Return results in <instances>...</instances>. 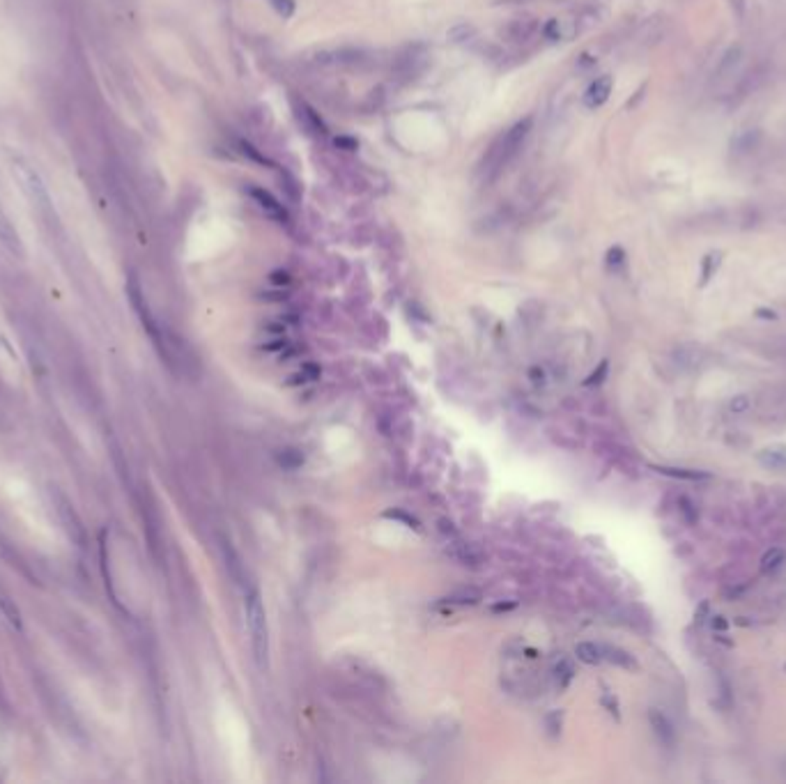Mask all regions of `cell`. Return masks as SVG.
<instances>
[{"label":"cell","instance_id":"603a6c76","mask_svg":"<svg viewBox=\"0 0 786 784\" xmlns=\"http://www.w3.org/2000/svg\"><path fill=\"white\" fill-rule=\"evenodd\" d=\"M710 619H713V621H710V623H713V628H717V630H727L729 628V623H727L724 616L717 614V616H710Z\"/></svg>","mask_w":786,"mask_h":784},{"label":"cell","instance_id":"d4e9b609","mask_svg":"<svg viewBox=\"0 0 786 784\" xmlns=\"http://www.w3.org/2000/svg\"><path fill=\"white\" fill-rule=\"evenodd\" d=\"M0 548H3V546H0Z\"/></svg>","mask_w":786,"mask_h":784},{"label":"cell","instance_id":"3957f363","mask_svg":"<svg viewBox=\"0 0 786 784\" xmlns=\"http://www.w3.org/2000/svg\"><path fill=\"white\" fill-rule=\"evenodd\" d=\"M53 504H55V513H58L60 522L64 524V531L69 534V538L76 543L79 548H86V543H88L86 527H83V522L76 515V511H74V506L69 504V500L55 490L53 492Z\"/></svg>","mask_w":786,"mask_h":784},{"label":"cell","instance_id":"8992f818","mask_svg":"<svg viewBox=\"0 0 786 784\" xmlns=\"http://www.w3.org/2000/svg\"><path fill=\"white\" fill-rule=\"evenodd\" d=\"M251 198L260 205V209L265 214H270L272 219H279V221H288V209H285L279 200H276L270 191H265L260 187H253L251 189Z\"/></svg>","mask_w":786,"mask_h":784},{"label":"cell","instance_id":"e0dca14e","mask_svg":"<svg viewBox=\"0 0 786 784\" xmlns=\"http://www.w3.org/2000/svg\"><path fill=\"white\" fill-rule=\"evenodd\" d=\"M239 147H242V154L244 156H248V159L251 161H255V163H262V166H272L270 163V159H267L265 154H260L255 150V147L251 145V143H246V141H239Z\"/></svg>","mask_w":786,"mask_h":784},{"label":"cell","instance_id":"30bf717a","mask_svg":"<svg viewBox=\"0 0 786 784\" xmlns=\"http://www.w3.org/2000/svg\"><path fill=\"white\" fill-rule=\"evenodd\" d=\"M759 463L768 469H786V446L778 444V446H768L759 451Z\"/></svg>","mask_w":786,"mask_h":784},{"label":"cell","instance_id":"ffe728a7","mask_svg":"<svg viewBox=\"0 0 786 784\" xmlns=\"http://www.w3.org/2000/svg\"><path fill=\"white\" fill-rule=\"evenodd\" d=\"M710 274H713V255L704 258V276H701V283H708Z\"/></svg>","mask_w":786,"mask_h":784},{"label":"cell","instance_id":"7402d4cb","mask_svg":"<svg viewBox=\"0 0 786 784\" xmlns=\"http://www.w3.org/2000/svg\"><path fill=\"white\" fill-rule=\"evenodd\" d=\"M623 258H625V253L621 251V248H612V251H609V265H621Z\"/></svg>","mask_w":786,"mask_h":784},{"label":"cell","instance_id":"52a82bcc","mask_svg":"<svg viewBox=\"0 0 786 784\" xmlns=\"http://www.w3.org/2000/svg\"><path fill=\"white\" fill-rule=\"evenodd\" d=\"M649 720H651V727H653L655 736L660 739V743H664L667 748H671L674 741H676V732H674V725L667 720V715L660 713V711H655V708H651Z\"/></svg>","mask_w":786,"mask_h":784},{"label":"cell","instance_id":"5b68a950","mask_svg":"<svg viewBox=\"0 0 786 784\" xmlns=\"http://www.w3.org/2000/svg\"><path fill=\"white\" fill-rule=\"evenodd\" d=\"M0 244H3L9 253H14V255H23L21 237H18L16 228L12 226V221H9L7 212H5V207H3V202H0Z\"/></svg>","mask_w":786,"mask_h":784},{"label":"cell","instance_id":"9a60e30c","mask_svg":"<svg viewBox=\"0 0 786 784\" xmlns=\"http://www.w3.org/2000/svg\"><path fill=\"white\" fill-rule=\"evenodd\" d=\"M784 550H780V548H770L768 552H765V555L761 557V573H775V570H778L782 564H784Z\"/></svg>","mask_w":786,"mask_h":784},{"label":"cell","instance_id":"ac0fdd59","mask_svg":"<svg viewBox=\"0 0 786 784\" xmlns=\"http://www.w3.org/2000/svg\"><path fill=\"white\" fill-rule=\"evenodd\" d=\"M681 513L686 515V520L690 522V524H695L697 522V509H695V504H692L688 497H683L681 500Z\"/></svg>","mask_w":786,"mask_h":784},{"label":"cell","instance_id":"cb8c5ba5","mask_svg":"<svg viewBox=\"0 0 786 784\" xmlns=\"http://www.w3.org/2000/svg\"><path fill=\"white\" fill-rule=\"evenodd\" d=\"M756 316H759V318H768V320H775V313H773V311H759V313H756Z\"/></svg>","mask_w":786,"mask_h":784},{"label":"cell","instance_id":"9c48e42d","mask_svg":"<svg viewBox=\"0 0 786 784\" xmlns=\"http://www.w3.org/2000/svg\"><path fill=\"white\" fill-rule=\"evenodd\" d=\"M536 30H538V23H536L533 18H513L506 28V35L511 37L513 42H526Z\"/></svg>","mask_w":786,"mask_h":784},{"label":"cell","instance_id":"8fae6325","mask_svg":"<svg viewBox=\"0 0 786 784\" xmlns=\"http://www.w3.org/2000/svg\"><path fill=\"white\" fill-rule=\"evenodd\" d=\"M0 612H3V616L7 619V623L12 626V628H16V630H21V628H23L21 612H18L16 603L12 601V596L5 594V592H0Z\"/></svg>","mask_w":786,"mask_h":784},{"label":"cell","instance_id":"2e32d148","mask_svg":"<svg viewBox=\"0 0 786 784\" xmlns=\"http://www.w3.org/2000/svg\"><path fill=\"white\" fill-rule=\"evenodd\" d=\"M750 408H752V398L750 396H745V393L734 396V398L729 400V410H732L734 414H745Z\"/></svg>","mask_w":786,"mask_h":784},{"label":"cell","instance_id":"d6986e66","mask_svg":"<svg viewBox=\"0 0 786 784\" xmlns=\"http://www.w3.org/2000/svg\"><path fill=\"white\" fill-rule=\"evenodd\" d=\"M272 5H274V9L276 12H279L281 16H292V12H294V0H272Z\"/></svg>","mask_w":786,"mask_h":784},{"label":"cell","instance_id":"7c38bea8","mask_svg":"<svg viewBox=\"0 0 786 784\" xmlns=\"http://www.w3.org/2000/svg\"><path fill=\"white\" fill-rule=\"evenodd\" d=\"M575 653H577V658L582 662H586V665H600V662L605 660L603 658V647H598V644H594V642H582V644H577Z\"/></svg>","mask_w":786,"mask_h":784},{"label":"cell","instance_id":"277c9868","mask_svg":"<svg viewBox=\"0 0 786 784\" xmlns=\"http://www.w3.org/2000/svg\"><path fill=\"white\" fill-rule=\"evenodd\" d=\"M612 88H614L612 76H600V79H596L586 88V92H584V104H586V108H600V106H603L605 101L609 99V95H612Z\"/></svg>","mask_w":786,"mask_h":784},{"label":"cell","instance_id":"6da1fadb","mask_svg":"<svg viewBox=\"0 0 786 784\" xmlns=\"http://www.w3.org/2000/svg\"><path fill=\"white\" fill-rule=\"evenodd\" d=\"M529 129H531V120L517 122L513 129H508L506 134H502L492 145H490L487 154L483 156V163H480V175H483L485 182L497 180L499 175L506 171V166L520 154L526 136H529Z\"/></svg>","mask_w":786,"mask_h":784},{"label":"cell","instance_id":"ba28073f","mask_svg":"<svg viewBox=\"0 0 786 784\" xmlns=\"http://www.w3.org/2000/svg\"><path fill=\"white\" fill-rule=\"evenodd\" d=\"M294 110H297V120L304 125V129H308V132L316 134V136H325L327 134L325 122H322L320 115L308 104H304V101H301V104L294 106Z\"/></svg>","mask_w":786,"mask_h":784},{"label":"cell","instance_id":"44dd1931","mask_svg":"<svg viewBox=\"0 0 786 784\" xmlns=\"http://www.w3.org/2000/svg\"><path fill=\"white\" fill-rule=\"evenodd\" d=\"M336 145L338 147H345V150H357V141L354 138H347V136H340V138H336Z\"/></svg>","mask_w":786,"mask_h":784},{"label":"cell","instance_id":"5bb4252c","mask_svg":"<svg viewBox=\"0 0 786 784\" xmlns=\"http://www.w3.org/2000/svg\"><path fill=\"white\" fill-rule=\"evenodd\" d=\"M603 658L609 660V662H614V665H618V667H628V669L637 667V662H635V658L630 656V653L623 651V649H616V647H603Z\"/></svg>","mask_w":786,"mask_h":784},{"label":"cell","instance_id":"4fadbf2b","mask_svg":"<svg viewBox=\"0 0 786 784\" xmlns=\"http://www.w3.org/2000/svg\"><path fill=\"white\" fill-rule=\"evenodd\" d=\"M655 469L664 476L683 478V481H704V478H710L708 472H699V469H683V467H655Z\"/></svg>","mask_w":786,"mask_h":784},{"label":"cell","instance_id":"7a4b0ae2","mask_svg":"<svg viewBox=\"0 0 786 784\" xmlns=\"http://www.w3.org/2000/svg\"><path fill=\"white\" fill-rule=\"evenodd\" d=\"M246 626H248V635H251V647H253V656L258 660V665H265L267 662V653H270V640H267V616H265V605L260 594L248 592L246 594Z\"/></svg>","mask_w":786,"mask_h":784}]
</instances>
